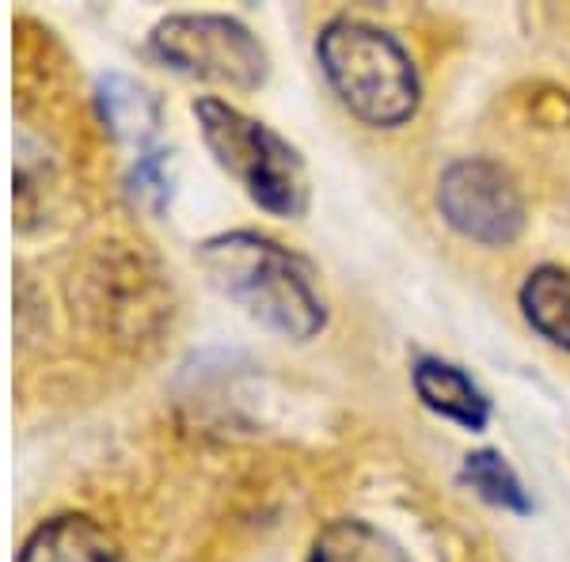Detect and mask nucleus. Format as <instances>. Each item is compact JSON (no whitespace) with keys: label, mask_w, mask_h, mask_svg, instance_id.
Listing matches in <instances>:
<instances>
[{"label":"nucleus","mask_w":570,"mask_h":562,"mask_svg":"<svg viewBox=\"0 0 570 562\" xmlns=\"http://www.w3.org/2000/svg\"><path fill=\"white\" fill-rule=\"evenodd\" d=\"M198 259L228 300H236L278 335L305 343L324 331L327 308L308 263L278 239L259 233H225L206 239Z\"/></svg>","instance_id":"1"},{"label":"nucleus","mask_w":570,"mask_h":562,"mask_svg":"<svg viewBox=\"0 0 570 562\" xmlns=\"http://www.w3.org/2000/svg\"><path fill=\"white\" fill-rule=\"evenodd\" d=\"M316 58L338 103L357 122L373 130H400L419 115V69L395 34L343 16L320 31Z\"/></svg>","instance_id":"2"},{"label":"nucleus","mask_w":570,"mask_h":562,"mask_svg":"<svg viewBox=\"0 0 570 562\" xmlns=\"http://www.w3.org/2000/svg\"><path fill=\"white\" fill-rule=\"evenodd\" d=\"M198 130L206 137L214 160L247 190V198L274 217H301L308 206V175L282 134L259 118L206 96L195 99Z\"/></svg>","instance_id":"3"},{"label":"nucleus","mask_w":570,"mask_h":562,"mask_svg":"<svg viewBox=\"0 0 570 562\" xmlns=\"http://www.w3.org/2000/svg\"><path fill=\"white\" fill-rule=\"evenodd\" d=\"M149 50L156 61L183 77L214 80L228 88H259L266 80V50L240 20L228 16H168L153 27Z\"/></svg>","instance_id":"4"},{"label":"nucleus","mask_w":570,"mask_h":562,"mask_svg":"<svg viewBox=\"0 0 570 562\" xmlns=\"http://www.w3.org/2000/svg\"><path fill=\"white\" fill-rule=\"evenodd\" d=\"M438 209L453 233L480 247H510L525 233V198L502 164L464 156L441 171Z\"/></svg>","instance_id":"5"},{"label":"nucleus","mask_w":570,"mask_h":562,"mask_svg":"<svg viewBox=\"0 0 570 562\" xmlns=\"http://www.w3.org/2000/svg\"><path fill=\"white\" fill-rule=\"evenodd\" d=\"M411 384H415L422 407L456 422V426L483 430L491 422V400L461 365L441 362V357H419L415 368H411Z\"/></svg>","instance_id":"6"},{"label":"nucleus","mask_w":570,"mask_h":562,"mask_svg":"<svg viewBox=\"0 0 570 562\" xmlns=\"http://www.w3.org/2000/svg\"><path fill=\"white\" fill-rule=\"evenodd\" d=\"M16 562H118V548L104 524L66 513V517L42 521L23 540Z\"/></svg>","instance_id":"7"},{"label":"nucleus","mask_w":570,"mask_h":562,"mask_svg":"<svg viewBox=\"0 0 570 562\" xmlns=\"http://www.w3.org/2000/svg\"><path fill=\"white\" fill-rule=\"evenodd\" d=\"M521 312L529 327L551 346L570 354V270L563 266H537L521 285Z\"/></svg>","instance_id":"8"},{"label":"nucleus","mask_w":570,"mask_h":562,"mask_svg":"<svg viewBox=\"0 0 570 562\" xmlns=\"http://www.w3.org/2000/svg\"><path fill=\"white\" fill-rule=\"evenodd\" d=\"M308 562H411L407 551L389 532H381L370 521L343 517L331 521L312 543Z\"/></svg>","instance_id":"9"},{"label":"nucleus","mask_w":570,"mask_h":562,"mask_svg":"<svg viewBox=\"0 0 570 562\" xmlns=\"http://www.w3.org/2000/svg\"><path fill=\"white\" fill-rule=\"evenodd\" d=\"M464 483L472 486L483 502L499 505V510H510V513H529L532 502L521 486L518 472L505 464V456L491 453V448H480V453H468L464 456Z\"/></svg>","instance_id":"10"},{"label":"nucleus","mask_w":570,"mask_h":562,"mask_svg":"<svg viewBox=\"0 0 570 562\" xmlns=\"http://www.w3.org/2000/svg\"><path fill=\"white\" fill-rule=\"evenodd\" d=\"M104 115L110 122V130L118 137H141L145 130L156 126V103L145 88L130 85L122 77H110L104 80Z\"/></svg>","instance_id":"11"},{"label":"nucleus","mask_w":570,"mask_h":562,"mask_svg":"<svg viewBox=\"0 0 570 562\" xmlns=\"http://www.w3.org/2000/svg\"><path fill=\"white\" fill-rule=\"evenodd\" d=\"M134 195L137 198L156 195V206L168 198V175H164L160 152H149V156H141V160H137V168H134Z\"/></svg>","instance_id":"12"}]
</instances>
